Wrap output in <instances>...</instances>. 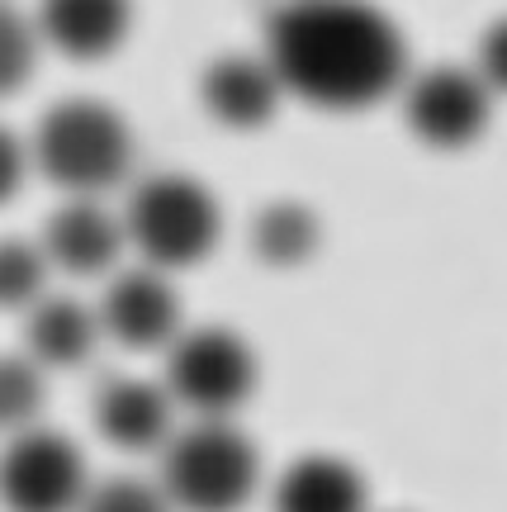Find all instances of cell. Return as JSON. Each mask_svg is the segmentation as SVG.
<instances>
[{"label":"cell","instance_id":"44dd1931","mask_svg":"<svg viewBox=\"0 0 507 512\" xmlns=\"http://www.w3.org/2000/svg\"><path fill=\"white\" fill-rule=\"evenodd\" d=\"M24 171H29V143L0 124V204L24 185Z\"/></svg>","mask_w":507,"mask_h":512},{"label":"cell","instance_id":"4fadbf2b","mask_svg":"<svg viewBox=\"0 0 507 512\" xmlns=\"http://www.w3.org/2000/svg\"><path fill=\"white\" fill-rule=\"evenodd\" d=\"M100 342V318L72 294H38L24 309V356L43 370H72L91 361Z\"/></svg>","mask_w":507,"mask_h":512},{"label":"cell","instance_id":"9a60e30c","mask_svg":"<svg viewBox=\"0 0 507 512\" xmlns=\"http://www.w3.org/2000/svg\"><path fill=\"white\" fill-rule=\"evenodd\" d=\"M318 238H323V223L299 200H271L252 219V247L271 266H299V261H308Z\"/></svg>","mask_w":507,"mask_h":512},{"label":"cell","instance_id":"52a82bcc","mask_svg":"<svg viewBox=\"0 0 507 512\" xmlns=\"http://www.w3.org/2000/svg\"><path fill=\"white\" fill-rule=\"evenodd\" d=\"M403 119L422 143L460 147L474 143L493 110V91L484 76L460 62H436L422 72H403Z\"/></svg>","mask_w":507,"mask_h":512},{"label":"cell","instance_id":"ffe728a7","mask_svg":"<svg viewBox=\"0 0 507 512\" xmlns=\"http://www.w3.org/2000/svg\"><path fill=\"white\" fill-rule=\"evenodd\" d=\"M474 72L484 76L489 91H507V10L493 15L479 34V57H474Z\"/></svg>","mask_w":507,"mask_h":512},{"label":"cell","instance_id":"3957f363","mask_svg":"<svg viewBox=\"0 0 507 512\" xmlns=\"http://www.w3.org/2000/svg\"><path fill=\"white\" fill-rule=\"evenodd\" d=\"M162 484L176 512H237L261 484L256 441L233 418H195L162 441Z\"/></svg>","mask_w":507,"mask_h":512},{"label":"cell","instance_id":"9c48e42d","mask_svg":"<svg viewBox=\"0 0 507 512\" xmlns=\"http://www.w3.org/2000/svg\"><path fill=\"white\" fill-rule=\"evenodd\" d=\"M48 266L67 275H105L119 266L124 252V223L114 209H105V200L95 195H67L57 204L48 223H43V238H38Z\"/></svg>","mask_w":507,"mask_h":512},{"label":"cell","instance_id":"d6986e66","mask_svg":"<svg viewBox=\"0 0 507 512\" xmlns=\"http://www.w3.org/2000/svg\"><path fill=\"white\" fill-rule=\"evenodd\" d=\"M76 512H176V508L166 503L157 479L109 475V479H91V489L81 494Z\"/></svg>","mask_w":507,"mask_h":512},{"label":"cell","instance_id":"30bf717a","mask_svg":"<svg viewBox=\"0 0 507 512\" xmlns=\"http://www.w3.org/2000/svg\"><path fill=\"white\" fill-rule=\"evenodd\" d=\"M91 418L95 432L119 451H162V441L176 432V403L162 380L114 375L95 389Z\"/></svg>","mask_w":507,"mask_h":512},{"label":"cell","instance_id":"8fae6325","mask_svg":"<svg viewBox=\"0 0 507 512\" xmlns=\"http://www.w3.org/2000/svg\"><path fill=\"white\" fill-rule=\"evenodd\" d=\"M128 24H133V0H38L34 10L38 43L76 62L114 53L124 43Z\"/></svg>","mask_w":507,"mask_h":512},{"label":"cell","instance_id":"7c38bea8","mask_svg":"<svg viewBox=\"0 0 507 512\" xmlns=\"http://www.w3.org/2000/svg\"><path fill=\"white\" fill-rule=\"evenodd\" d=\"M285 95L280 76L271 72L266 53H218L200 76V100L209 105L218 124L233 128H256L266 124L275 110V100Z\"/></svg>","mask_w":507,"mask_h":512},{"label":"cell","instance_id":"5b68a950","mask_svg":"<svg viewBox=\"0 0 507 512\" xmlns=\"http://www.w3.org/2000/svg\"><path fill=\"white\" fill-rule=\"evenodd\" d=\"M162 384L176 408L195 418H233L256 389V351L223 323L181 328L166 342Z\"/></svg>","mask_w":507,"mask_h":512},{"label":"cell","instance_id":"5bb4252c","mask_svg":"<svg viewBox=\"0 0 507 512\" xmlns=\"http://www.w3.org/2000/svg\"><path fill=\"white\" fill-rule=\"evenodd\" d=\"M275 512H370V489L365 475L342 456H299L285 465V475L271 489Z\"/></svg>","mask_w":507,"mask_h":512},{"label":"cell","instance_id":"277c9868","mask_svg":"<svg viewBox=\"0 0 507 512\" xmlns=\"http://www.w3.org/2000/svg\"><path fill=\"white\" fill-rule=\"evenodd\" d=\"M119 223H124V242L143 256V266H157L166 275L204 261L223 233L214 190L185 171L143 176L128 190Z\"/></svg>","mask_w":507,"mask_h":512},{"label":"cell","instance_id":"6da1fadb","mask_svg":"<svg viewBox=\"0 0 507 512\" xmlns=\"http://www.w3.org/2000/svg\"><path fill=\"white\" fill-rule=\"evenodd\" d=\"M266 62L285 91L361 110L403 81L408 43L375 0H285L266 24Z\"/></svg>","mask_w":507,"mask_h":512},{"label":"cell","instance_id":"7a4b0ae2","mask_svg":"<svg viewBox=\"0 0 507 512\" xmlns=\"http://www.w3.org/2000/svg\"><path fill=\"white\" fill-rule=\"evenodd\" d=\"M29 166H38L67 195H109L133 171V128L109 100L67 95L38 114L29 138Z\"/></svg>","mask_w":507,"mask_h":512},{"label":"cell","instance_id":"ac0fdd59","mask_svg":"<svg viewBox=\"0 0 507 512\" xmlns=\"http://www.w3.org/2000/svg\"><path fill=\"white\" fill-rule=\"evenodd\" d=\"M38 29L34 15H24L15 0H0V95L19 91L38 62Z\"/></svg>","mask_w":507,"mask_h":512},{"label":"cell","instance_id":"ba28073f","mask_svg":"<svg viewBox=\"0 0 507 512\" xmlns=\"http://www.w3.org/2000/svg\"><path fill=\"white\" fill-rule=\"evenodd\" d=\"M95 318H100V337H114L128 351H157L185 328L181 294L171 275L157 266H128L109 275Z\"/></svg>","mask_w":507,"mask_h":512},{"label":"cell","instance_id":"8992f818","mask_svg":"<svg viewBox=\"0 0 507 512\" xmlns=\"http://www.w3.org/2000/svg\"><path fill=\"white\" fill-rule=\"evenodd\" d=\"M86 489H91V470L72 437L43 422L5 437L0 446V508L5 512H76Z\"/></svg>","mask_w":507,"mask_h":512},{"label":"cell","instance_id":"2e32d148","mask_svg":"<svg viewBox=\"0 0 507 512\" xmlns=\"http://www.w3.org/2000/svg\"><path fill=\"white\" fill-rule=\"evenodd\" d=\"M43 375L48 370L34 366L24 351H5L0 356V437L34 427L43 413Z\"/></svg>","mask_w":507,"mask_h":512},{"label":"cell","instance_id":"e0dca14e","mask_svg":"<svg viewBox=\"0 0 507 512\" xmlns=\"http://www.w3.org/2000/svg\"><path fill=\"white\" fill-rule=\"evenodd\" d=\"M48 256L29 238H0V309L24 313L38 294H48Z\"/></svg>","mask_w":507,"mask_h":512}]
</instances>
